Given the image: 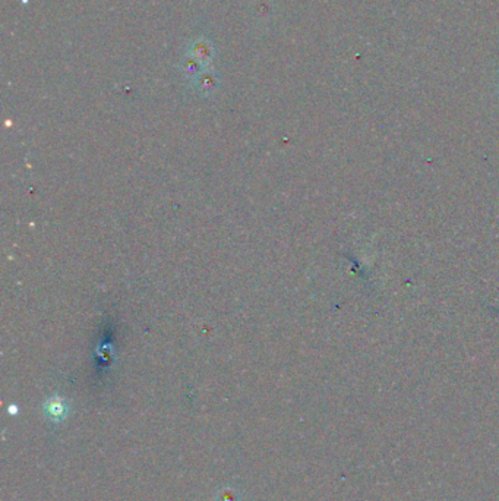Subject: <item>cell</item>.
I'll return each mask as SVG.
<instances>
[{"instance_id": "obj_1", "label": "cell", "mask_w": 499, "mask_h": 501, "mask_svg": "<svg viewBox=\"0 0 499 501\" xmlns=\"http://www.w3.org/2000/svg\"><path fill=\"white\" fill-rule=\"evenodd\" d=\"M63 411H65V409H63V406H62V403H59V404L55 403L53 406H52V409H50V412L55 414V415H60Z\"/></svg>"}]
</instances>
